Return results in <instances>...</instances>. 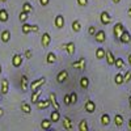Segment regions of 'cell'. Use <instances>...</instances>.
Here are the masks:
<instances>
[{"label":"cell","instance_id":"obj_1","mask_svg":"<svg viewBox=\"0 0 131 131\" xmlns=\"http://www.w3.org/2000/svg\"><path fill=\"white\" fill-rule=\"evenodd\" d=\"M45 83H46V79H45V78H41V79H38V80H34V81L30 84V89H31V92H34V91L39 89Z\"/></svg>","mask_w":131,"mask_h":131},{"label":"cell","instance_id":"obj_2","mask_svg":"<svg viewBox=\"0 0 131 131\" xmlns=\"http://www.w3.org/2000/svg\"><path fill=\"white\" fill-rule=\"evenodd\" d=\"M100 20H101V23H102L104 25H107V24H110V23H112V17H110V15H109V13L106 12V10L101 12Z\"/></svg>","mask_w":131,"mask_h":131},{"label":"cell","instance_id":"obj_3","mask_svg":"<svg viewBox=\"0 0 131 131\" xmlns=\"http://www.w3.org/2000/svg\"><path fill=\"white\" fill-rule=\"evenodd\" d=\"M50 42H51L50 34H49V33H43V34H42V38H41V45H42L43 47H47V46L50 45Z\"/></svg>","mask_w":131,"mask_h":131},{"label":"cell","instance_id":"obj_4","mask_svg":"<svg viewBox=\"0 0 131 131\" xmlns=\"http://www.w3.org/2000/svg\"><path fill=\"white\" fill-rule=\"evenodd\" d=\"M123 30H125V26H123V24H121V23L115 24V25H114V29H113V31H114V36L119 38V36H121L122 33H123Z\"/></svg>","mask_w":131,"mask_h":131},{"label":"cell","instance_id":"obj_5","mask_svg":"<svg viewBox=\"0 0 131 131\" xmlns=\"http://www.w3.org/2000/svg\"><path fill=\"white\" fill-rule=\"evenodd\" d=\"M94 38H96V41H97V42L102 43V42H105V39H106V33H105L104 30H97Z\"/></svg>","mask_w":131,"mask_h":131},{"label":"cell","instance_id":"obj_6","mask_svg":"<svg viewBox=\"0 0 131 131\" xmlns=\"http://www.w3.org/2000/svg\"><path fill=\"white\" fill-rule=\"evenodd\" d=\"M119 41H121L122 43H128L131 41V34H130L127 30H123V33L119 36Z\"/></svg>","mask_w":131,"mask_h":131},{"label":"cell","instance_id":"obj_7","mask_svg":"<svg viewBox=\"0 0 131 131\" xmlns=\"http://www.w3.org/2000/svg\"><path fill=\"white\" fill-rule=\"evenodd\" d=\"M12 64H13V67H20V66L23 64V57H21L20 54H16V55H13V58H12Z\"/></svg>","mask_w":131,"mask_h":131},{"label":"cell","instance_id":"obj_8","mask_svg":"<svg viewBox=\"0 0 131 131\" xmlns=\"http://www.w3.org/2000/svg\"><path fill=\"white\" fill-rule=\"evenodd\" d=\"M85 110L88 112V113H93L96 110V104L92 100H88V101L85 102Z\"/></svg>","mask_w":131,"mask_h":131},{"label":"cell","instance_id":"obj_9","mask_svg":"<svg viewBox=\"0 0 131 131\" xmlns=\"http://www.w3.org/2000/svg\"><path fill=\"white\" fill-rule=\"evenodd\" d=\"M50 102H51V105L54 106V109L55 110H59L60 109V106H59V104H58V101H57V96H55V93H50Z\"/></svg>","mask_w":131,"mask_h":131},{"label":"cell","instance_id":"obj_10","mask_svg":"<svg viewBox=\"0 0 131 131\" xmlns=\"http://www.w3.org/2000/svg\"><path fill=\"white\" fill-rule=\"evenodd\" d=\"M64 47H66V50H67V52L70 54V55H73L75 51H76V45L73 42H68L67 45H64Z\"/></svg>","mask_w":131,"mask_h":131},{"label":"cell","instance_id":"obj_11","mask_svg":"<svg viewBox=\"0 0 131 131\" xmlns=\"http://www.w3.org/2000/svg\"><path fill=\"white\" fill-rule=\"evenodd\" d=\"M50 98L49 100H38V102H37V107L38 109H47L49 106H50Z\"/></svg>","mask_w":131,"mask_h":131},{"label":"cell","instance_id":"obj_12","mask_svg":"<svg viewBox=\"0 0 131 131\" xmlns=\"http://www.w3.org/2000/svg\"><path fill=\"white\" fill-rule=\"evenodd\" d=\"M105 58H106V60H107V64H110V66H113V64L115 63V59H117V58L113 55V52H112L110 50L106 51V57H105Z\"/></svg>","mask_w":131,"mask_h":131},{"label":"cell","instance_id":"obj_13","mask_svg":"<svg viewBox=\"0 0 131 131\" xmlns=\"http://www.w3.org/2000/svg\"><path fill=\"white\" fill-rule=\"evenodd\" d=\"M67 78H68V72L66 71V70H63V71H60V72L58 73V76H57V81H58V83H63Z\"/></svg>","mask_w":131,"mask_h":131},{"label":"cell","instance_id":"obj_14","mask_svg":"<svg viewBox=\"0 0 131 131\" xmlns=\"http://www.w3.org/2000/svg\"><path fill=\"white\" fill-rule=\"evenodd\" d=\"M8 91H9V83H8L7 79H3L2 80V93L3 94H7Z\"/></svg>","mask_w":131,"mask_h":131},{"label":"cell","instance_id":"obj_15","mask_svg":"<svg viewBox=\"0 0 131 131\" xmlns=\"http://www.w3.org/2000/svg\"><path fill=\"white\" fill-rule=\"evenodd\" d=\"M63 25H64V17H63L62 15L57 16V17H55V26L60 29V28H63Z\"/></svg>","mask_w":131,"mask_h":131},{"label":"cell","instance_id":"obj_16","mask_svg":"<svg viewBox=\"0 0 131 131\" xmlns=\"http://www.w3.org/2000/svg\"><path fill=\"white\" fill-rule=\"evenodd\" d=\"M41 92H42V89H41V88L33 92V94H31V102H36V104L38 102V100H39V96H41Z\"/></svg>","mask_w":131,"mask_h":131},{"label":"cell","instance_id":"obj_17","mask_svg":"<svg viewBox=\"0 0 131 131\" xmlns=\"http://www.w3.org/2000/svg\"><path fill=\"white\" fill-rule=\"evenodd\" d=\"M96 57H97V59H104L106 57V51L102 47H98L96 50Z\"/></svg>","mask_w":131,"mask_h":131},{"label":"cell","instance_id":"obj_18","mask_svg":"<svg viewBox=\"0 0 131 131\" xmlns=\"http://www.w3.org/2000/svg\"><path fill=\"white\" fill-rule=\"evenodd\" d=\"M63 127H64L66 130H71V128H72V121H71L68 117H66V118L63 119Z\"/></svg>","mask_w":131,"mask_h":131},{"label":"cell","instance_id":"obj_19","mask_svg":"<svg viewBox=\"0 0 131 131\" xmlns=\"http://www.w3.org/2000/svg\"><path fill=\"white\" fill-rule=\"evenodd\" d=\"M51 123H52L51 119H43V121L41 122V127H42L43 130H49V128L51 127Z\"/></svg>","mask_w":131,"mask_h":131},{"label":"cell","instance_id":"obj_20","mask_svg":"<svg viewBox=\"0 0 131 131\" xmlns=\"http://www.w3.org/2000/svg\"><path fill=\"white\" fill-rule=\"evenodd\" d=\"M50 119L52 122H58L59 119H60V114H59V110H54L50 115Z\"/></svg>","mask_w":131,"mask_h":131},{"label":"cell","instance_id":"obj_21","mask_svg":"<svg viewBox=\"0 0 131 131\" xmlns=\"http://www.w3.org/2000/svg\"><path fill=\"white\" fill-rule=\"evenodd\" d=\"M21 89H23L24 92L28 91V78L24 75V76H21Z\"/></svg>","mask_w":131,"mask_h":131},{"label":"cell","instance_id":"obj_22","mask_svg":"<svg viewBox=\"0 0 131 131\" xmlns=\"http://www.w3.org/2000/svg\"><path fill=\"white\" fill-rule=\"evenodd\" d=\"M0 21L2 23H7L8 21V12L5 9H0Z\"/></svg>","mask_w":131,"mask_h":131},{"label":"cell","instance_id":"obj_23","mask_svg":"<svg viewBox=\"0 0 131 131\" xmlns=\"http://www.w3.org/2000/svg\"><path fill=\"white\" fill-rule=\"evenodd\" d=\"M0 37H2V41L3 42H9V39H10V31L9 30H4Z\"/></svg>","mask_w":131,"mask_h":131},{"label":"cell","instance_id":"obj_24","mask_svg":"<svg viewBox=\"0 0 131 131\" xmlns=\"http://www.w3.org/2000/svg\"><path fill=\"white\" fill-rule=\"evenodd\" d=\"M114 123H115V126L121 127V126L123 125V117L119 115V114H117V115L114 117Z\"/></svg>","mask_w":131,"mask_h":131},{"label":"cell","instance_id":"obj_25","mask_svg":"<svg viewBox=\"0 0 131 131\" xmlns=\"http://www.w3.org/2000/svg\"><path fill=\"white\" fill-rule=\"evenodd\" d=\"M46 60H47V63H50V64L55 63V62H57V55H55L54 52H49V54H47Z\"/></svg>","mask_w":131,"mask_h":131},{"label":"cell","instance_id":"obj_26","mask_svg":"<svg viewBox=\"0 0 131 131\" xmlns=\"http://www.w3.org/2000/svg\"><path fill=\"white\" fill-rule=\"evenodd\" d=\"M101 123H102V126H107L109 123H110V117H109V114H102L101 115Z\"/></svg>","mask_w":131,"mask_h":131},{"label":"cell","instance_id":"obj_27","mask_svg":"<svg viewBox=\"0 0 131 131\" xmlns=\"http://www.w3.org/2000/svg\"><path fill=\"white\" fill-rule=\"evenodd\" d=\"M88 85H89V80H88V78L86 76H83V78L80 79V86L81 88H88Z\"/></svg>","mask_w":131,"mask_h":131},{"label":"cell","instance_id":"obj_28","mask_svg":"<svg viewBox=\"0 0 131 131\" xmlns=\"http://www.w3.org/2000/svg\"><path fill=\"white\" fill-rule=\"evenodd\" d=\"M21 110H23L24 113H26V114H29V113L31 112V107H30V105H29V104L23 102V104H21Z\"/></svg>","mask_w":131,"mask_h":131},{"label":"cell","instance_id":"obj_29","mask_svg":"<svg viewBox=\"0 0 131 131\" xmlns=\"http://www.w3.org/2000/svg\"><path fill=\"white\" fill-rule=\"evenodd\" d=\"M114 81H115V84L121 85V84L125 83V79H123V76H122L121 73H117V75H115V78H114Z\"/></svg>","mask_w":131,"mask_h":131},{"label":"cell","instance_id":"obj_30","mask_svg":"<svg viewBox=\"0 0 131 131\" xmlns=\"http://www.w3.org/2000/svg\"><path fill=\"white\" fill-rule=\"evenodd\" d=\"M30 31H33V25L24 24L23 25V33H24V34H28V33H30Z\"/></svg>","mask_w":131,"mask_h":131},{"label":"cell","instance_id":"obj_31","mask_svg":"<svg viewBox=\"0 0 131 131\" xmlns=\"http://www.w3.org/2000/svg\"><path fill=\"white\" fill-rule=\"evenodd\" d=\"M72 30H73V31H80V30H81V25H80V23H79L78 20L72 23Z\"/></svg>","mask_w":131,"mask_h":131},{"label":"cell","instance_id":"obj_32","mask_svg":"<svg viewBox=\"0 0 131 131\" xmlns=\"http://www.w3.org/2000/svg\"><path fill=\"white\" fill-rule=\"evenodd\" d=\"M79 130L80 131H86V130H88V123H86L85 119H83V121L79 123Z\"/></svg>","mask_w":131,"mask_h":131},{"label":"cell","instance_id":"obj_33","mask_svg":"<svg viewBox=\"0 0 131 131\" xmlns=\"http://www.w3.org/2000/svg\"><path fill=\"white\" fill-rule=\"evenodd\" d=\"M72 66H73V67H76V68H79V70H84V68H85V66H84V59H81L80 62H75Z\"/></svg>","mask_w":131,"mask_h":131},{"label":"cell","instance_id":"obj_34","mask_svg":"<svg viewBox=\"0 0 131 131\" xmlns=\"http://www.w3.org/2000/svg\"><path fill=\"white\" fill-rule=\"evenodd\" d=\"M23 10H24V12H28V13H30L31 10H33V7H31V4H30V3H24V5H23Z\"/></svg>","mask_w":131,"mask_h":131},{"label":"cell","instance_id":"obj_35","mask_svg":"<svg viewBox=\"0 0 131 131\" xmlns=\"http://www.w3.org/2000/svg\"><path fill=\"white\" fill-rule=\"evenodd\" d=\"M114 66H115L117 68H123L125 63H123V60H122L121 58H117V59H115V63H114Z\"/></svg>","mask_w":131,"mask_h":131},{"label":"cell","instance_id":"obj_36","mask_svg":"<svg viewBox=\"0 0 131 131\" xmlns=\"http://www.w3.org/2000/svg\"><path fill=\"white\" fill-rule=\"evenodd\" d=\"M20 21H21V23H25V21L28 20V12H24V10H23V12H21L20 13Z\"/></svg>","mask_w":131,"mask_h":131},{"label":"cell","instance_id":"obj_37","mask_svg":"<svg viewBox=\"0 0 131 131\" xmlns=\"http://www.w3.org/2000/svg\"><path fill=\"white\" fill-rule=\"evenodd\" d=\"M76 102H78V94H76L75 92H72L71 93V105H73Z\"/></svg>","mask_w":131,"mask_h":131},{"label":"cell","instance_id":"obj_38","mask_svg":"<svg viewBox=\"0 0 131 131\" xmlns=\"http://www.w3.org/2000/svg\"><path fill=\"white\" fill-rule=\"evenodd\" d=\"M88 33H89V36H96V33H97V28L96 26H91L89 28V30H88Z\"/></svg>","mask_w":131,"mask_h":131},{"label":"cell","instance_id":"obj_39","mask_svg":"<svg viewBox=\"0 0 131 131\" xmlns=\"http://www.w3.org/2000/svg\"><path fill=\"white\" fill-rule=\"evenodd\" d=\"M123 79H125V83H128L131 80V71H127L126 75L123 76Z\"/></svg>","mask_w":131,"mask_h":131},{"label":"cell","instance_id":"obj_40","mask_svg":"<svg viewBox=\"0 0 131 131\" xmlns=\"http://www.w3.org/2000/svg\"><path fill=\"white\" fill-rule=\"evenodd\" d=\"M64 104L66 105H71V94H66L64 96Z\"/></svg>","mask_w":131,"mask_h":131},{"label":"cell","instance_id":"obj_41","mask_svg":"<svg viewBox=\"0 0 131 131\" xmlns=\"http://www.w3.org/2000/svg\"><path fill=\"white\" fill-rule=\"evenodd\" d=\"M78 3H79V5L84 7V5H86V4H88V0H78Z\"/></svg>","mask_w":131,"mask_h":131},{"label":"cell","instance_id":"obj_42","mask_svg":"<svg viewBox=\"0 0 131 131\" xmlns=\"http://www.w3.org/2000/svg\"><path fill=\"white\" fill-rule=\"evenodd\" d=\"M25 58H26V59H30V58H31V51H30V50H26V51H25Z\"/></svg>","mask_w":131,"mask_h":131},{"label":"cell","instance_id":"obj_43","mask_svg":"<svg viewBox=\"0 0 131 131\" xmlns=\"http://www.w3.org/2000/svg\"><path fill=\"white\" fill-rule=\"evenodd\" d=\"M39 3H41V5L45 7V5H47L50 3V0H39Z\"/></svg>","mask_w":131,"mask_h":131},{"label":"cell","instance_id":"obj_44","mask_svg":"<svg viewBox=\"0 0 131 131\" xmlns=\"http://www.w3.org/2000/svg\"><path fill=\"white\" fill-rule=\"evenodd\" d=\"M127 15L131 17V5H130V7H128V9H127Z\"/></svg>","mask_w":131,"mask_h":131},{"label":"cell","instance_id":"obj_45","mask_svg":"<svg viewBox=\"0 0 131 131\" xmlns=\"http://www.w3.org/2000/svg\"><path fill=\"white\" fill-rule=\"evenodd\" d=\"M119 2H121V0H113V3H114V4H118Z\"/></svg>","mask_w":131,"mask_h":131},{"label":"cell","instance_id":"obj_46","mask_svg":"<svg viewBox=\"0 0 131 131\" xmlns=\"http://www.w3.org/2000/svg\"><path fill=\"white\" fill-rule=\"evenodd\" d=\"M128 63H130V66H131V54L128 55Z\"/></svg>","mask_w":131,"mask_h":131},{"label":"cell","instance_id":"obj_47","mask_svg":"<svg viewBox=\"0 0 131 131\" xmlns=\"http://www.w3.org/2000/svg\"><path fill=\"white\" fill-rule=\"evenodd\" d=\"M3 113H4V112H3V109H2V107H0V117H2V115H3Z\"/></svg>","mask_w":131,"mask_h":131},{"label":"cell","instance_id":"obj_48","mask_svg":"<svg viewBox=\"0 0 131 131\" xmlns=\"http://www.w3.org/2000/svg\"><path fill=\"white\" fill-rule=\"evenodd\" d=\"M128 127L131 128V119H130V121H128Z\"/></svg>","mask_w":131,"mask_h":131},{"label":"cell","instance_id":"obj_49","mask_svg":"<svg viewBox=\"0 0 131 131\" xmlns=\"http://www.w3.org/2000/svg\"><path fill=\"white\" fill-rule=\"evenodd\" d=\"M0 73H2V64H0Z\"/></svg>","mask_w":131,"mask_h":131},{"label":"cell","instance_id":"obj_50","mask_svg":"<svg viewBox=\"0 0 131 131\" xmlns=\"http://www.w3.org/2000/svg\"><path fill=\"white\" fill-rule=\"evenodd\" d=\"M0 2H3V3H5V2H7V0H0Z\"/></svg>","mask_w":131,"mask_h":131},{"label":"cell","instance_id":"obj_51","mask_svg":"<svg viewBox=\"0 0 131 131\" xmlns=\"http://www.w3.org/2000/svg\"><path fill=\"white\" fill-rule=\"evenodd\" d=\"M130 104H131V96H130Z\"/></svg>","mask_w":131,"mask_h":131}]
</instances>
